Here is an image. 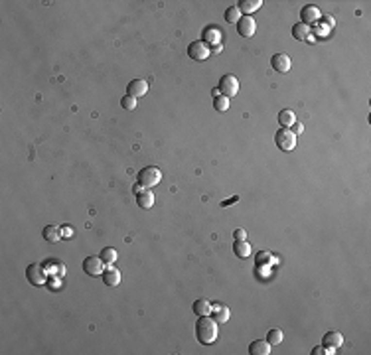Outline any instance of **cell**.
<instances>
[{
    "mask_svg": "<svg viewBox=\"0 0 371 355\" xmlns=\"http://www.w3.org/2000/svg\"><path fill=\"white\" fill-rule=\"evenodd\" d=\"M196 336H198V341L200 343H213L219 336V330H218V322L209 316H200V320L196 322Z\"/></svg>",
    "mask_w": 371,
    "mask_h": 355,
    "instance_id": "1",
    "label": "cell"
},
{
    "mask_svg": "<svg viewBox=\"0 0 371 355\" xmlns=\"http://www.w3.org/2000/svg\"><path fill=\"white\" fill-rule=\"evenodd\" d=\"M162 180V172L158 168H154V166H146L138 172V184L144 186V188H152V186H156L160 184Z\"/></svg>",
    "mask_w": 371,
    "mask_h": 355,
    "instance_id": "2",
    "label": "cell"
},
{
    "mask_svg": "<svg viewBox=\"0 0 371 355\" xmlns=\"http://www.w3.org/2000/svg\"><path fill=\"white\" fill-rule=\"evenodd\" d=\"M274 142H276V146L281 148V150L290 152V150L296 148V134L292 130H288V129H283V130H278L274 134Z\"/></svg>",
    "mask_w": 371,
    "mask_h": 355,
    "instance_id": "3",
    "label": "cell"
},
{
    "mask_svg": "<svg viewBox=\"0 0 371 355\" xmlns=\"http://www.w3.org/2000/svg\"><path fill=\"white\" fill-rule=\"evenodd\" d=\"M219 93L225 95L227 99H231V97H235L239 93V81H237L235 75L227 73V75H223L219 79Z\"/></svg>",
    "mask_w": 371,
    "mask_h": 355,
    "instance_id": "4",
    "label": "cell"
},
{
    "mask_svg": "<svg viewBox=\"0 0 371 355\" xmlns=\"http://www.w3.org/2000/svg\"><path fill=\"white\" fill-rule=\"evenodd\" d=\"M211 53V48L203 42V40H194L190 46H188V55L192 59H196V62H203V59H207Z\"/></svg>",
    "mask_w": 371,
    "mask_h": 355,
    "instance_id": "5",
    "label": "cell"
},
{
    "mask_svg": "<svg viewBox=\"0 0 371 355\" xmlns=\"http://www.w3.org/2000/svg\"><path fill=\"white\" fill-rule=\"evenodd\" d=\"M257 32V22L251 16H241L237 22V34L241 38H251Z\"/></svg>",
    "mask_w": 371,
    "mask_h": 355,
    "instance_id": "6",
    "label": "cell"
},
{
    "mask_svg": "<svg viewBox=\"0 0 371 355\" xmlns=\"http://www.w3.org/2000/svg\"><path fill=\"white\" fill-rule=\"evenodd\" d=\"M103 271H105V262L101 260V257H87L83 260V273H87L89 276L103 274Z\"/></svg>",
    "mask_w": 371,
    "mask_h": 355,
    "instance_id": "7",
    "label": "cell"
},
{
    "mask_svg": "<svg viewBox=\"0 0 371 355\" xmlns=\"http://www.w3.org/2000/svg\"><path fill=\"white\" fill-rule=\"evenodd\" d=\"M26 278L30 284H34V286H42L46 282V273L42 269V264L34 262V264H30L28 269H26Z\"/></svg>",
    "mask_w": 371,
    "mask_h": 355,
    "instance_id": "8",
    "label": "cell"
},
{
    "mask_svg": "<svg viewBox=\"0 0 371 355\" xmlns=\"http://www.w3.org/2000/svg\"><path fill=\"white\" fill-rule=\"evenodd\" d=\"M290 57L287 55V53H283V51H278V53H274L272 57H270V67L274 69V71H278V73H287L288 69H290Z\"/></svg>",
    "mask_w": 371,
    "mask_h": 355,
    "instance_id": "9",
    "label": "cell"
},
{
    "mask_svg": "<svg viewBox=\"0 0 371 355\" xmlns=\"http://www.w3.org/2000/svg\"><path fill=\"white\" fill-rule=\"evenodd\" d=\"M148 93V83L144 79H133L129 85H127V95L135 97V99H140Z\"/></svg>",
    "mask_w": 371,
    "mask_h": 355,
    "instance_id": "10",
    "label": "cell"
},
{
    "mask_svg": "<svg viewBox=\"0 0 371 355\" xmlns=\"http://www.w3.org/2000/svg\"><path fill=\"white\" fill-rule=\"evenodd\" d=\"M300 20H302V24H306V26L316 24V22L320 20V10H318L316 6H312V4H308V6H304V8L300 10Z\"/></svg>",
    "mask_w": 371,
    "mask_h": 355,
    "instance_id": "11",
    "label": "cell"
},
{
    "mask_svg": "<svg viewBox=\"0 0 371 355\" xmlns=\"http://www.w3.org/2000/svg\"><path fill=\"white\" fill-rule=\"evenodd\" d=\"M211 314H213V320L218 322V323H225V322L229 320V316H231L229 308H227L225 304H221V302H215V304L211 306Z\"/></svg>",
    "mask_w": 371,
    "mask_h": 355,
    "instance_id": "12",
    "label": "cell"
},
{
    "mask_svg": "<svg viewBox=\"0 0 371 355\" xmlns=\"http://www.w3.org/2000/svg\"><path fill=\"white\" fill-rule=\"evenodd\" d=\"M136 203L142 210H150L154 205V192H150L148 188H142L138 194H136Z\"/></svg>",
    "mask_w": 371,
    "mask_h": 355,
    "instance_id": "13",
    "label": "cell"
},
{
    "mask_svg": "<svg viewBox=\"0 0 371 355\" xmlns=\"http://www.w3.org/2000/svg\"><path fill=\"white\" fill-rule=\"evenodd\" d=\"M322 345L337 349V347L344 345V336L339 334V332H328V334H324V338H322Z\"/></svg>",
    "mask_w": 371,
    "mask_h": 355,
    "instance_id": "14",
    "label": "cell"
},
{
    "mask_svg": "<svg viewBox=\"0 0 371 355\" xmlns=\"http://www.w3.org/2000/svg\"><path fill=\"white\" fill-rule=\"evenodd\" d=\"M103 282L109 286V288H115V286H118L120 284V271H117V269H111V266H107V269L103 271Z\"/></svg>",
    "mask_w": 371,
    "mask_h": 355,
    "instance_id": "15",
    "label": "cell"
},
{
    "mask_svg": "<svg viewBox=\"0 0 371 355\" xmlns=\"http://www.w3.org/2000/svg\"><path fill=\"white\" fill-rule=\"evenodd\" d=\"M42 235H44V239L50 241V243H59L61 237H64V231H61L57 225H48V227H44Z\"/></svg>",
    "mask_w": 371,
    "mask_h": 355,
    "instance_id": "16",
    "label": "cell"
},
{
    "mask_svg": "<svg viewBox=\"0 0 371 355\" xmlns=\"http://www.w3.org/2000/svg\"><path fill=\"white\" fill-rule=\"evenodd\" d=\"M249 353L251 355H269L270 353V343L267 339H255L249 343Z\"/></svg>",
    "mask_w": 371,
    "mask_h": 355,
    "instance_id": "17",
    "label": "cell"
},
{
    "mask_svg": "<svg viewBox=\"0 0 371 355\" xmlns=\"http://www.w3.org/2000/svg\"><path fill=\"white\" fill-rule=\"evenodd\" d=\"M263 4V0H241V2L237 4L239 12H243L245 16H251L255 10H259Z\"/></svg>",
    "mask_w": 371,
    "mask_h": 355,
    "instance_id": "18",
    "label": "cell"
},
{
    "mask_svg": "<svg viewBox=\"0 0 371 355\" xmlns=\"http://www.w3.org/2000/svg\"><path fill=\"white\" fill-rule=\"evenodd\" d=\"M233 253H235V257H239V258H249V255H251V245L247 243V241H235V243H233Z\"/></svg>",
    "mask_w": 371,
    "mask_h": 355,
    "instance_id": "19",
    "label": "cell"
},
{
    "mask_svg": "<svg viewBox=\"0 0 371 355\" xmlns=\"http://www.w3.org/2000/svg\"><path fill=\"white\" fill-rule=\"evenodd\" d=\"M278 123H281V127H285V129L292 127V125L296 123V114H294V111H290V109L281 111V114H278Z\"/></svg>",
    "mask_w": 371,
    "mask_h": 355,
    "instance_id": "20",
    "label": "cell"
},
{
    "mask_svg": "<svg viewBox=\"0 0 371 355\" xmlns=\"http://www.w3.org/2000/svg\"><path fill=\"white\" fill-rule=\"evenodd\" d=\"M308 36H310V26H306V24H302V22H298V24L292 26V38H296V40H306Z\"/></svg>",
    "mask_w": 371,
    "mask_h": 355,
    "instance_id": "21",
    "label": "cell"
},
{
    "mask_svg": "<svg viewBox=\"0 0 371 355\" xmlns=\"http://www.w3.org/2000/svg\"><path fill=\"white\" fill-rule=\"evenodd\" d=\"M203 42L207 44H213V46H219V42H221V30H218V28H207L205 30V36H203Z\"/></svg>",
    "mask_w": 371,
    "mask_h": 355,
    "instance_id": "22",
    "label": "cell"
},
{
    "mask_svg": "<svg viewBox=\"0 0 371 355\" xmlns=\"http://www.w3.org/2000/svg\"><path fill=\"white\" fill-rule=\"evenodd\" d=\"M194 314L200 318V316H209L211 314V304L207 302V300H203V298H200V300H196L194 302Z\"/></svg>",
    "mask_w": 371,
    "mask_h": 355,
    "instance_id": "23",
    "label": "cell"
},
{
    "mask_svg": "<svg viewBox=\"0 0 371 355\" xmlns=\"http://www.w3.org/2000/svg\"><path fill=\"white\" fill-rule=\"evenodd\" d=\"M101 260L105 262V264H113L115 260H117V257H118V253H117V249H113V247H105L103 251H101Z\"/></svg>",
    "mask_w": 371,
    "mask_h": 355,
    "instance_id": "24",
    "label": "cell"
},
{
    "mask_svg": "<svg viewBox=\"0 0 371 355\" xmlns=\"http://www.w3.org/2000/svg\"><path fill=\"white\" fill-rule=\"evenodd\" d=\"M213 109L219 111V113H225L229 109V99L225 95H218V97L213 99Z\"/></svg>",
    "mask_w": 371,
    "mask_h": 355,
    "instance_id": "25",
    "label": "cell"
},
{
    "mask_svg": "<svg viewBox=\"0 0 371 355\" xmlns=\"http://www.w3.org/2000/svg\"><path fill=\"white\" fill-rule=\"evenodd\" d=\"M239 18H241V12H239L237 6H229V8L225 10V22L233 24V22H239Z\"/></svg>",
    "mask_w": 371,
    "mask_h": 355,
    "instance_id": "26",
    "label": "cell"
},
{
    "mask_svg": "<svg viewBox=\"0 0 371 355\" xmlns=\"http://www.w3.org/2000/svg\"><path fill=\"white\" fill-rule=\"evenodd\" d=\"M267 341L270 343V345H278L283 341V332L281 330H270L269 334H267Z\"/></svg>",
    "mask_w": 371,
    "mask_h": 355,
    "instance_id": "27",
    "label": "cell"
},
{
    "mask_svg": "<svg viewBox=\"0 0 371 355\" xmlns=\"http://www.w3.org/2000/svg\"><path fill=\"white\" fill-rule=\"evenodd\" d=\"M120 107L127 109V111H133V109H136V99L131 97V95H125V97L120 99Z\"/></svg>",
    "mask_w": 371,
    "mask_h": 355,
    "instance_id": "28",
    "label": "cell"
},
{
    "mask_svg": "<svg viewBox=\"0 0 371 355\" xmlns=\"http://www.w3.org/2000/svg\"><path fill=\"white\" fill-rule=\"evenodd\" d=\"M326 353H336V351H334V347H326V345H320V347L312 349V355H326Z\"/></svg>",
    "mask_w": 371,
    "mask_h": 355,
    "instance_id": "29",
    "label": "cell"
},
{
    "mask_svg": "<svg viewBox=\"0 0 371 355\" xmlns=\"http://www.w3.org/2000/svg\"><path fill=\"white\" fill-rule=\"evenodd\" d=\"M269 260H270V255H269V253L261 251V253L257 255V264H263V262H269Z\"/></svg>",
    "mask_w": 371,
    "mask_h": 355,
    "instance_id": "30",
    "label": "cell"
},
{
    "mask_svg": "<svg viewBox=\"0 0 371 355\" xmlns=\"http://www.w3.org/2000/svg\"><path fill=\"white\" fill-rule=\"evenodd\" d=\"M233 237H235V241H245L247 235H245L243 229H235V231H233Z\"/></svg>",
    "mask_w": 371,
    "mask_h": 355,
    "instance_id": "31",
    "label": "cell"
},
{
    "mask_svg": "<svg viewBox=\"0 0 371 355\" xmlns=\"http://www.w3.org/2000/svg\"><path fill=\"white\" fill-rule=\"evenodd\" d=\"M292 132H294V134H296V136H298V134H302V132H304V125H302V123H298V121H296V123H294V125H292Z\"/></svg>",
    "mask_w": 371,
    "mask_h": 355,
    "instance_id": "32",
    "label": "cell"
},
{
    "mask_svg": "<svg viewBox=\"0 0 371 355\" xmlns=\"http://www.w3.org/2000/svg\"><path fill=\"white\" fill-rule=\"evenodd\" d=\"M211 51H215V53H219V51H221V44H219V46H213V48H211Z\"/></svg>",
    "mask_w": 371,
    "mask_h": 355,
    "instance_id": "33",
    "label": "cell"
}]
</instances>
